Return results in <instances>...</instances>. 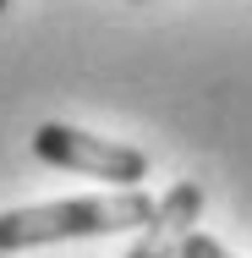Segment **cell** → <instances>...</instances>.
I'll return each mask as SVG.
<instances>
[{
	"label": "cell",
	"mask_w": 252,
	"mask_h": 258,
	"mask_svg": "<svg viewBox=\"0 0 252 258\" xmlns=\"http://www.w3.org/2000/svg\"><path fill=\"white\" fill-rule=\"evenodd\" d=\"M33 154L55 165V170H82L94 181H115V187H137L148 176V154L132 149V143H115V138H94L82 126H66V121H44L33 132Z\"/></svg>",
	"instance_id": "2"
},
{
	"label": "cell",
	"mask_w": 252,
	"mask_h": 258,
	"mask_svg": "<svg viewBox=\"0 0 252 258\" xmlns=\"http://www.w3.org/2000/svg\"><path fill=\"white\" fill-rule=\"evenodd\" d=\"M132 6H143V0H132Z\"/></svg>",
	"instance_id": "6"
},
{
	"label": "cell",
	"mask_w": 252,
	"mask_h": 258,
	"mask_svg": "<svg viewBox=\"0 0 252 258\" xmlns=\"http://www.w3.org/2000/svg\"><path fill=\"white\" fill-rule=\"evenodd\" d=\"M6 6H11V0H0V11H6Z\"/></svg>",
	"instance_id": "5"
},
{
	"label": "cell",
	"mask_w": 252,
	"mask_h": 258,
	"mask_svg": "<svg viewBox=\"0 0 252 258\" xmlns=\"http://www.w3.org/2000/svg\"><path fill=\"white\" fill-rule=\"evenodd\" d=\"M198 214H203V187L198 181H170V192L153 204L148 225L137 231L126 258H181V242L192 236Z\"/></svg>",
	"instance_id": "3"
},
{
	"label": "cell",
	"mask_w": 252,
	"mask_h": 258,
	"mask_svg": "<svg viewBox=\"0 0 252 258\" xmlns=\"http://www.w3.org/2000/svg\"><path fill=\"white\" fill-rule=\"evenodd\" d=\"M181 258H230V253H225V242H214V236L192 231V236L181 242Z\"/></svg>",
	"instance_id": "4"
},
{
	"label": "cell",
	"mask_w": 252,
	"mask_h": 258,
	"mask_svg": "<svg viewBox=\"0 0 252 258\" xmlns=\"http://www.w3.org/2000/svg\"><path fill=\"white\" fill-rule=\"evenodd\" d=\"M0 258H6V253H0Z\"/></svg>",
	"instance_id": "7"
},
{
	"label": "cell",
	"mask_w": 252,
	"mask_h": 258,
	"mask_svg": "<svg viewBox=\"0 0 252 258\" xmlns=\"http://www.w3.org/2000/svg\"><path fill=\"white\" fill-rule=\"evenodd\" d=\"M159 198L143 187H115L99 198H60V204L6 209L0 214V253H28L50 242H77V236H115V231H143Z\"/></svg>",
	"instance_id": "1"
}]
</instances>
